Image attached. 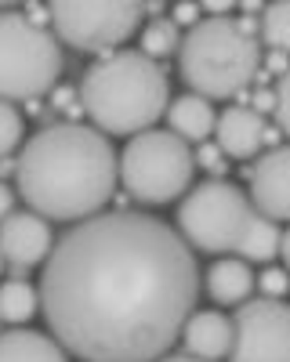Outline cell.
<instances>
[{
  "instance_id": "30bf717a",
  "label": "cell",
  "mask_w": 290,
  "mask_h": 362,
  "mask_svg": "<svg viewBox=\"0 0 290 362\" xmlns=\"http://www.w3.org/2000/svg\"><path fill=\"white\" fill-rule=\"evenodd\" d=\"M247 199L269 221H290V145H276L250 170Z\"/></svg>"
},
{
  "instance_id": "7c38bea8",
  "label": "cell",
  "mask_w": 290,
  "mask_h": 362,
  "mask_svg": "<svg viewBox=\"0 0 290 362\" xmlns=\"http://www.w3.org/2000/svg\"><path fill=\"white\" fill-rule=\"evenodd\" d=\"M214 145L221 156L232 160H250L261 145H265V119L250 105H232L218 116L214 124Z\"/></svg>"
},
{
  "instance_id": "484cf974",
  "label": "cell",
  "mask_w": 290,
  "mask_h": 362,
  "mask_svg": "<svg viewBox=\"0 0 290 362\" xmlns=\"http://www.w3.org/2000/svg\"><path fill=\"white\" fill-rule=\"evenodd\" d=\"M279 257L286 261V268H290V228L286 232H279Z\"/></svg>"
},
{
  "instance_id": "8992f818",
  "label": "cell",
  "mask_w": 290,
  "mask_h": 362,
  "mask_svg": "<svg viewBox=\"0 0 290 362\" xmlns=\"http://www.w3.org/2000/svg\"><path fill=\"white\" fill-rule=\"evenodd\" d=\"M192 170H196L192 148L170 131L134 134L116 160V177L127 189V196L149 206H163L185 196L192 185Z\"/></svg>"
},
{
  "instance_id": "9a60e30c",
  "label": "cell",
  "mask_w": 290,
  "mask_h": 362,
  "mask_svg": "<svg viewBox=\"0 0 290 362\" xmlns=\"http://www.w3.org/2000/svg\"><path fill=\"white\" fill-rule=\"evenodd\" d=\"M254 286V272L240 257H218L207 268V293L214 305H247Z\"/></svg>"
},
{
  "instance_id": "44dd1931",
  "label": "cell",
  "mask_w": 290,
  "mask_h": 362,
  "mask_svg": "<svg viewBox=\"0 0 290 362\" xmlns=\"http://www.w3.org/2000/svg\"><path fill=\"white\" fill-rule=\"evenodd\" d=\"M276 105H272V112H276V124H279V131L290 138V66H286V73L276 80Z\"/></svg>"
},
{
  "instance_id": "277c9868",
  "label": "cell",
  "mask_w": 290,
  "mask_h": 362,
  "mask_svg": "<svg viewBox=\"0 0 290 362\" xmlns=\"http://www.w3.org/2000/svg\"><path fill=\"white\" fill-rule=\"evenodd\" d=\"M174 232L189 250L203 254H240V261H272L279 254V225L261 218L247 192L232 181H203L189 196H182Z\"/></svg>"
},
{
  "instance_id": "4316f807",
  "label": "cell",
  "mask_w": 290,
  "mask_h": 362,
  "mask_svg": "<svg viewBox=\"0 0 290 362\" xmlns=\"http://www.w3.org/2000/svg\"><path fill=\"white\" fill-rule=\"evenodd\" d=\"M156 362H203V358H192V355H163V358H156Z\"/></svg>"
},
{
  "instance_id": "d4e9b609",
  "label": "cell",
  "mask_w": 290,
  "mask_h": 362,
  "mask_svg": "<svg viewBox=\"0 0 290 362\" xmlns=\"http://www.w3.org/2000/svg\"><path fill=\"white\" fill-rule=\"evenodd\" d=\"M11 210H15V192L4 185V181H0V221H4Z\"/></svg>"
},
{
  "instance_id": "d6986e66",
  "label": "cell",
  "mask_w": 290,
  "mask_h": 362,
  "mask_svg": "<svg viewBox=\"0 0 290 362\" xmlns=\"http://www.w3.org/2000/svg\"><path fill=\"white\" fill-rule=\"evenodd\" d=\"M178 44H182V37H178V25H174L170 18H153L149 25L141 29V54L145 58H170L174 51H178Z\"/></svg>"
},
{
  "instance_id": "2e32d148",
  "label": "cell",
  "mask_w": 290,
  "mask_h": 362,
  "mask_svg": "<svg viewBox=\"0 0 290 362\" xmlns=\"http://www.w3.org/2000/svg\"><path fill=\"white\" fill-rule=\"evenodd\" d=\"M0 362H66V351L51 334L15 326L0 334Z\"/></svg>"
},
{
  "instance_id": "7402d4cb",
  "label": "cell",
  "mask_w": 290,
  "mask_h": 362,
  "mask_svg": "<svg viewBox=\"0 0 290 362\" xmlns=\"http://www.w3.org/2000/svg\"><path fill=\"white\" fill-rule=\"evenodd\" d=\"M254 283H261V297H272V300H279L286 293V286H290L286 272H279V268H265L261 279H254Z\"/></svg>"
},
{
  "instance_id": "f1b7e54d",
  "label": "cell",
  "mask_w": 290,
  "mask_h": 362,
  "mask_svg": "<svg viewBox=\"0 0 290 362\" xmlns=\"http://www.w3.org/2000/svg\"><path fill=\"white\" fill-rule=\"evenodd\" d=\"M0 268H4V257H0Z\"/></svg>"
},
{
  "instance_id": "5bb4252c",
  "label": "cell",
  "mask_w": 290,
  "mask_h": 362,
  "mask_svg": "<svg viewBox=\"0 0 290 362\" xmlns=\"http://www.w3.org/2000/svg\"><path fill=\"white\" fill-rule=\"evenodd\" d=\"M167 124H170V134L174 138H182L185 145L189 141H207L214 138V124H218V112L207 98H199V95H182V98H174L167 105Z\"/></svg>"
},
{
  "instance_id": "9c48e42d",
  "label": "cell",
  "mask_w": 290,
  "mask_h": 362,
  "mask_svg": "<svg viewBox=\"0 0 290 362\" xmlns=\"http://www.w3.org/2000/svg\"><path fill=\"white\" fill-rule=\"evenodd\" d=\"M232 362H290V305L254 297L232 315Z\"/></svg>"
},
{
  "instance_id": "4fadbf2b",
  "label": "cell",
  "mask_w": 290,
  "mask_h": 362,
  "mask_svg": "<svg viewBox=\"0 0 290 362\" xmlns=\"http://www.w3.org/2000/svg\"><path fill=\"white\" fill-rule=\"evenodd\" d=\"M178 337H182L185 355L203 358V362H218L232 348V319L221 312H192Z\"/></svg>"
},
{
  "instance_id": "ffe728a7",
  "label": "cell",
  "mask_w": 290,
  "mask_h": 362,
  "mask_svg": "<svg viewBox=\"0 0 290 362\" xmlns=\"http://www.w3.org/2000/svg\"><path fill=\"white\" fill-rule=\"evenodd\" d=\"M22 134H25L22 112H18L11 102H0V160L11 156L15 148L22 145Z\"/></svg>"
},
{
  "instance_id": "603a6c76",
  "label": "cell",
  "mask_w": 290,
  "mask_h": 362,
  "mask_svg": "<svg viewBox=\"0 0 290 362\" xmlns=\"http://www.w3.org/2000/svg\"><path fill=\"white\" fill-rule=\"evenodd\" d=\"M192 160H196L203 170H211V174H221V170H225V156L218 153V145H211V141H203L199 153H196Z\"/></svg>"
},
{
  "instance_id": "8fae6325",
  "label": "cell",
  "mask_w": 290,
  "mask_h": 362,
  "mask_svg": "<svg viewBox=\"0 0 290 362\" xmlns=\"http://www.w3.org/2000/svg\"><path fill=\"white\" fill-rule=\"evenodd\" d=\"M51 247H54L51 225L33 210H11L0 221V257H4V264L37 268L47 261Z\"/></svg>"
},
{
  "instance_id": "5b68a950",
  "label": "cell",
  "mask_w": 290,
  "mask_h": 362,
  "mask_svg": "<svg viewBox=\"0 0 290 362\" xmlns=\"http://www.w3.org/2000/svg\"><path fill=\"white\" fill-rule=\"evenodd\" d=\"M182 80L199 98H232L261 69V44L232 18H199L178 44Z\"/></svg>"
},
{
  "instance_id": "7a4b0ae2",
  "label": "cell",
  "mask_w": 290,
  "mask_h": 362,
  "mask_svg": "<svg viewBox=\"0 0 290 362\" xmlns=\"http://www.w3.org/2000/svg\"><path fill=\"white\" fill-rule=\"evenodd\" d=\"M15 189L44 221H87L112 199L116 153L87 124H51L22 145Z\"/></svg>"
},
{
  "instance_id": "52a82bcc",
  "label": "cell",
  "mask_w": 290,
  "mask_h": 362,
  "mask_svg": "<svg viewBox=\"0 0 290 362\" xmlns=\"http://www.w3.org/2000/svg\"><path fill=\"white\" fill-rule=\"evenodd\" d=\"M62 47L54 33L25 15H0V102H33L58 83Z\"/></svg>"
},
{
  "instance_id": "83f0119b",
  "label": "cell",
  "mask_w": 290,
  "mask_h": 362,
  "mask_svg": "<svg viewBox=\"0 0 290 362\" xmlns=\"http://www.w3.org/2000/svg\"><path fill=\"white\" fill-rule=\"evenodd\" d=\"M0 174H15V160H11V156L0 160Z\"/></svg>"
},
{
  "instance_id": "e0dca14e",
  "label": "cell",
  "mask_w": 290,
  "mask_h": 362,
  "mask_svg": "<svg viewBox=\"0 0 290 362\" xmlns=\"http://www.w3.org/2000/svg\"><path fill=\"white\" fill-rule=\"evenodd\" d=\"M40 312V293L37 286H29L22 279H8L0 283V319L11 322V326H22Z\"/></svg>"
},
{
  "instance_id": "6da1fadb",
  "label": "cell",
  "mask_w": 290,
  "mask_h": 362,
  "mask_svg": "<svg viewBox=\"0 0 290 362\" xmlns=\"http://www.w3.org/2000/svg\"><path fill=\"white\" fill-rule=\"evenodd\" d=\"M37 293L62 351L83 362H156L196 312L199 264L167 221L102 210L58 235Z\"/></svg>"
},
{
  "instance_id": "3957f363",
  "label": "cell",
  "mask_w": 290,
  "mask_h": 362,
  "mask_svg": "<svg viewBox=\"0 0 290 362\" xmlns=\"http://www.w3.org/2000/svg\"><path fill=\"white\" fill-rule=\"evenodd\" d=\"M170 105L163 69L141 51H109L80 80V109L102 134H141Z\"/></svg>"
},
{
  "instance_id": "ac0fdd59",
  "label": "cell",
  "mask_w": 290,
  "mask_h": 362,
  "mask_svg": "<svg viewBox=\"0 0 290 362\" xmlns=\"http://www.w3.org/2000/svg\"><path fill=\"white\" fill-rule=\"evenodd\" d=\"M261 44H265L272 54H290V0H279V4H269L261 11Z\"/></svg>"
},
{
  "instance_id": "cb8c5ba5",
  "label": "cell",
  "mask_w": 290,
  "mask_h": 362,
  "mask_svg": "<svg viewBox=\"0 0 290 362\" xmlns=\"http://www.w3.org/2000/svg\"><path fill=\"white\" fill-rule=\"evenodd\" d=\"M199 18H203V15H199V8H196V4H182V8H174V18H170V22H174V25H189V29H192Z\"/></svg>"
},
{
  "instance_id": "ba28073f",
  "label": "cell",
  "mask_w": 290,
  "mask_h": 362,
  "mask_svg": "<svg viewBox=\"0 0 290 362\" xmlns=\"http://www.w3.org/2000/svg\"><path fill=\"white\" fill-rule=\"evenodd\" d=\"M51 33L58 44H69L76 51H98L109 54L138 33V22L145 15L141 4L127 0H62L51 4Z\"/></svg>"
}]
</instances>
